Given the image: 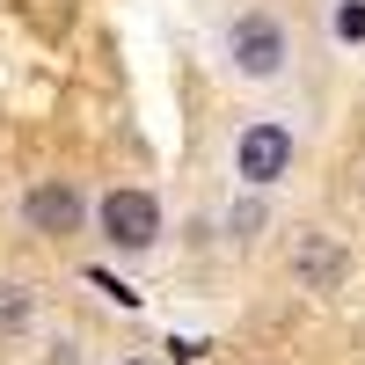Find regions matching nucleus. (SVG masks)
<instances>
[{"instance_id": "nucleus-1", "label": "nucleus", "mask_w": 365, "mask_h": 365, "mask_svg": "<svg viewBox=\"0 0 365 365\" xmlns=\"http://www.w3.org/2000/svg\"><path fill=\"white\" fill-rule=\"evenodd\" d=\"M227 66L241 73V81H285V66H292V37H285V22L278 15H234L227 22Z\"/></svg>"}, {"instance_id": "nucleus-4", "label": "nucleus", "mask_w": 365, "mask_h": 365, "mask_svg": "<svg viewBox=\"0 0 365 365\" xmlns=\"http://www.w3.org/2000/svg\"><path fill=\"white\" fill-rule=\"evenodd\" d=\"M81 212H88V205H81L73 182H29V190H22V220L37 227V234H73Z\"/></svg>"}, {"instance_id": "nucleus-5", "label": "nucleus", "mask_w": 365, "mask_h": 365, "mask_svg": "<svg viewBox=\"0 0 365 365\" xmlns=\"http://www.w3.org/2000/svg\"><path fill=\"white\" fill-rule=\"evenodd\" d=\"M292 270H299L307 285H336V278H344V249H336L329 234H307V241L292 249Z\"/></svg>"}, {"instance_id": "nucleus-2", "label": "nucleus", "mask_w": 365, "mask_h": 365, "mask_svg": "<svg viewBox=\"0 0 365 365\" xmlns=\"http://www.w3.org/2000/svg\"><path fill=\"white\" fill-rule=\"evenodd\" d=\"M292 154H299V139H292L285 125H270V117H256V125H241V132H234V175H241V182H256V190L285 182Z\"/></svg>"}, {"instance_id": "nucleus-6", "label": "nucleus", "mask_w": 365, "mask_h": 365, "mask_svg": "<svg viewBox=\"0 0 365 365\" xmlns=\"http://www.w3.org/2000/svg\"><path fill=\"white\" fill-rule=\"evenodd\" d=\"M336 37L344 44H365V0H336Z\"/></svg>"}, {"instance_id": "nucleus-7", "label": "nucleus", "mask_w": 365, "mask_h": 365, "mask_svg": "<svg viewBox=\"0 0 365 365\" xmlns=\"http://www.w3.org/2000/svg\"><path fill=\"white\" fill-rule=\"evenodd\" d=\"M29 322V285H0V329Z\"/></svg>"}, {"instance_id": "nucleus-8", "label": "nucleus", "mask_w": 365, "mask_h": 365, "mask_svg": "<svg viewBox=\"0 0 365 365\" xmlns=\"http://www.w3.org/2000/svg\"><path fill=\"white\" fill-rule=\"evenodd\" d=\"M117 365H146V358H117Z\"/></svg>"}, {"instance_id": "nucleus-3", "label": "nucleus", "mask_w": 365, "mask_h": 365, "mask_svg": "<svg viewBox=\"0 0 365 365\" xmlns=\"http://www.w3.org/2000/svg\"><path fill=\"white\" fill-rule=\"evenodd\" d=\"M96 220H103V241L110 249H125V256H146L161 241V205L146 197V190H110L96 205Z\"/></svg>"}]
</instances>
